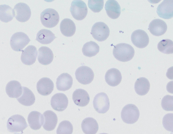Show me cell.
I'll use <instances>...</instances> for the list:
<instances>
[{"mask_svg": "<svg viewBox=\"0 0 173 134\" xmlns=\"http://www.w3.org/2000/svg\"><path fill=\"white\" fill-rule=\"evenodd\" d=\"M167 28V25L164 21L160 19H156L150 22L148 29L153 35L160 36L165 33Z\"/></svg>", "mask_w": 173, "mask_h": 134, "instance_id": "obj_16", "label": "cell"}, {"mask_svg": "<svg viewBox=\"0 0 173 134\" xmlns=\"http://www.w3.org/2000/svg\"><path fill=\"white\" fill-rule=\"evenodd\" d=\"M25 119L22 116L15 114L11 116L7 123L8 131L11 132H23V130L27 127Z\"/></svg>", "mask_w": 173, "mask_h": 134, "instance_id": "obj_4", "label": "cell"}, {"mask_svg": "<svg viewBox=\"0 0 173 134\" xmlns=\"http://www.w3.org/2000/svg\"><path fill=\"white\" fill-rule=\"evenodd\" d=\"M103 0H88V5L89 8L95 13L100 12L103 9Z\"/></svg>", "mask_w": 173, "mask_h": 134, "instance_id": "obj_35", "label": "cell"}, {"mask_svg": "<svg viewBox=\"0 0 173 134\" xmlns=\"http://www.w3.org/2000/svg\"><path fill=\"white\" fill-rule=\"evenodd\" d=\"M109 33L108 25L104 22H99L93 25L90 33L95 39L98 41L102 42L107 39Z\"/></svg>", "mask_w": 173, "mask_h": 134, "instance_id": "obj_7", "label": "cell"}, {"mask_svg": "<svg viewBox=\"0 0 173 134\" xmlns=\"http://www.w3.org/2000/svg\"><path fill=\"white\" fill-rule=\"evenodd\" d=\"M37 55L36 47L33 45H29L22 50L21 60L24 64L30 65L35 62Z\"/></svg>", "mask_w": 173, "mask_h": 134, "instance_id": "obj_14", "label": "cell"}, {"mask_svg": "<svg viewBox=\"0 0 173 134\" xmlns=\"http://www.w3.org/2000/svg\"><path fill=\"white\" fill-rule=\"evenodd\" d=\"M27 120L30 127L35 130L40 129L44 122L43 114L36 111H32L29 113Z\"/></svg>", "mask_w": 173, "mask_h": 134, "instance_id": "obj_19", "label": "cell"}, {"mask_svg": "<svg viewBox=\"0 0 173 134\" xmlns=\"http://www.w3.org/2000/svg\"><path fill=\"white\" fill-rule=\"evenodd\" d=\"M60 29L62 33L64 36L70 37L73 36L76 30L75 25L70 19L65 18L61 22Z\"/></svg>", "mask_w": 173, "mask_h": 134, "instance_id": "obj_26", "label": "cell"}, {"mask_svg": "<svg viewBox=\"0 0 173 134\" xmlns=\"http://www.w3.org/2000/svg\"><path fill=\"white\" fill-rule=\"evenodd\" d=\"M56 38L55 34L50 30L42 29L37 33L36 40L41 44H47L51 43Z\"/></svg>", "mask_w": 173, "mask_h": 134, "instance_id": "obj_29", "label": "cell"}, {"mask_svg": "<svg viewBox=\"0 0 173 134\" xmlns=\"http://www.w3.org/2000/svg\"><path fill=\"white\" fill-rule=\"evenodd\" d=\"M150 84L149 80L146 78L141 77L136 81L134 85L135 92L140 95L146 94L149 90Z\"/></svg>", "mask_w": 173, "mask_h": 134, "instance_id": "obj_28", "label": "cell"}, {"mask_svg": "<svg viewBox=\"0 0 173 134\" xmlns=\"http://www.w3.org/2000/svg\"><path fill=\"white\" fill-rule=\"evenodd\" d=\"M22 93L20 97L17 98L19 102L26 106L33 104L35 100V95L27 87H22Z\"/></svg>", "mask_w": 173, "mask_h": 134, "instance_id": "obj_27", "label": "cell"}, {"mask_svg": "<svg viewBox=\"0 0 173 134\" xmlns=\"http://www.w3.org/2000/svg\"><path fill=\"white\" fill-rule=\"evenodd\" d=\"M135 51L133 47L129 44L121 43L114 46L113 51L114 57L117 60L126 62L131 60L133 57Z\"/></svg>", "mask_w": 173, "mask_h": 134, "instance_id": "obj_1", "label": "cell"}, {"mask_svg": "<svg viewBox=\"0 0 173 134\" xmlns=\"http://www.w3.org/2000/svg\"><path fill=\"white\" fill-rule=\"evenodd\" d=\"M173 113H168L164 115L162 120L163 126L167 130L173 132Z\"/></svg>", "mask_w": 173, "mask_h": 134, "instance_id": "obj_36", "label": "cell"}, {"mask_svg": "<svg viewBox=\"0 0 173 134\" xmlns=\"http://www.w3.org/2000/svg\"><path fill=\"white\" fill-rule=\"evenodd\" d=\"M68 103L66 96L62 93H57L51 97L50 104L54 110L59 112L64 110L67 107Z\"/></svg>", "mask_w": 173, "mask_h": 134, "instance_id": "obj_12", "label": "cell"}, {"mask_svg": "<svg viewBox=\"0 0 173 134\" xmlns=\"http://www.w3.org/2000/svg\"><path fill=\"white\" fill-rule=\"evenodd\" d=\"M30 41L28 37L26 34L22 32H17L13 34L11 37L10 44L14 50L21 51Z\"/></svg>", "mask_w": 173, "mask_h": 134, "instance_id": "obj_5", "label": "cell"}, {"mask_svg": "<svg viewBox=\"0 0 173 134\" xmlns=\"http://www.w3.org/2000/svg\"><path fill=\"white\" fill-rule=\"evenodd\" d=\"M93 103L94 108L99 113H105L109 108V99L107 94L103 92L99 93L95 96Z\"/></svg>", "mask_w": 173, "mask_h": 134, "instance_id": "obj_9", "label": "cell"}, {"mask_svg": "<svg viewBox=\"0 0 173 134\" xmlns=\"http://www.w3.org/2000/svg\"><path fill=\"white\" fill-rule=\"evenodd\" d=\"M156 12L160 17L170 19L173 16V0H164L157 7Z\"/></svg>", "mask_w": 173, "mask_h": 134, "instance_id": "obj_13", "label": "cell"}, {"mask_svg": "<svg viewBox=\"0 0 173 134\" xmlns=\"http://www.w3.org/2000/svg\"><path fill=\"white\" fill-rule=\"evenodd\" d=\"M72 98L76 105L80 107L87 105L90 101V97L87 92L82 89H76L73 93Z\"/></svg>", "mask_w": 173, "mask_h": 134, "instance_id": "obj_17", "label": "cell"}, {"mask_svg": "<svg viewBox=\"0 0 173 134\" xmlns=\"http://www.w3.org/2000/svg\"><path fill=\"white\" fill-rule=\"evenodd\" d=\"M105 8L107 15L112 19H117L120 15L121 9L120 6L115 0H107L105 4Z\"/></svg>", "mask_w": 173, "mask_h": 134, "instance_id": "obj_22", "label": "cell"}, {"mask_svg": "<svg viewBox=\"0 0 173 134\" xmlns=\"http://www.w3.org/2000/svg\"><path fill=\"white\" fill-rule=\"evenodd\" d=\"M59 19L58 13L52 8H47L43 11L40 14L42 23L47 28H52L56 26L58 23Z\"/></svg>", "mask_w": 173, "mask_h": 134, "instance_id": "obj_2", "label": "cell"}, {"mask_svg": "<svg viewBox=\"0 0 173 134\" xmlns=\"http://www.w3.org/2000/svg\"><path fill=\"white\" fill-rule=\"evenodd\" d=\"M14 17L13 9L6 4L0 5V19L1 21L7 22L12 20Z\"/></svg>", "mask_w": 173, "mask_h": 134, "instance_id": "obj_31", "label": "cell"}, {"mask_svg": "<svg viewBox=\"0 0 173 134\" xmlns=\"http://www.w3.org/2000/svg\"><path fill=\"white\" fill-rule=\"evenodd\" d=\"M81 128L83 132L86 134H95L99 129L98 124L93 118L87 117L82 121Z\"/></svg>", "mask_w": 173, "mask_h": 134, "instance_id": "obj_25", "label": "cell"}, {"mask_svg": "<svg viewBox=\"0 0 173 134\" xmlns=\"http://www.w3.org/2000/svg\"><path fill=\"white\" fill-rule=\"evenodd\" d=\"M22 88L18 81L13 80L8 82L5 88L6 92L10 98H17L22 93Z\"/></svg>", "mask_w": 173, "mask_h": 134, "instance_id": "obj_24", "label": "cell"}, {"mask_svg": "<svg viewBox=\"0 0 173 134\" xmlns=\"http://www.w3.org/2000/svg\"><path fill=\"white\" fill-rule=\"evenodd\" d=\"M157 47L160 52L167 54L173 53V41L169 39H165L160 41L157 44Z\"/></svg>", "mask_w": 173, "mask_h": 134, "instance_id": "obj_32", "label": "cell"}, {"mask_svg": "<svg viewBox=\"0 0 173 134\" xmlns=\"http://www.w3.org/2000/svg\"><path fill=\"white\" fill-rule=\"evenodd\" d=\"M14 17L19 22H25L30 17L31 11L29 6L26 4L19 2L17 4L13 9Z\"/></svg>", "mask_w": 173, "mask_h": 134, "instance_id": "obj_10", "label": "cell"}, {"mask_svg": "<svg viewBox=\"0 0 173 134\" xmlns=\"http://www.w3.org/2000/svg\"><path fill=\"white\" fill-rule=\"evenodd\" d=\"M99 46L96 43L90 41L84 45L82 51L84 55L91 57L96 55L99 52Z\"/></svg>", "mask_w": 173, "mask_h": 134, "instance_id": "obj_30", "label": "cell"}, {"mask_svg": "<svg viewBox=\"0 0 173 134\" xmlns=\"http://www.w3.org/2000/svg\"><path fill=\"white\" fill-rule=\"evenodd\" d=\"M161 105L164 110L167 111H173V96L169 95L165 96L162 100Z\"/></svg>", "mask_w": 173, "mask_h": 134, "instance_id": "obj_34", "label": "cell"}, {"mask_svg": "<svg viewBox=\"0 0 173 134\" xmlns=\"http://www.w3.org/2000/svg\"><path fill=\"white\" fill-rule=\"evenodd\" d=\"M36 88L38 92L40 94L47 96L50 94L53 90L54 84L50 78L43 77L37 83Z\"/></svg>", "mask_w": 173, "mask_h": 134, "instance_id": "obj_15", "label": "cell"}, {"mask_svg": "<svg viewBox=\"0 0 173 134\" xmlns=\"http://www.w3.org/2000/svg\"><path fill=\"white\" fill-rule=\"evenodd\" d=\"M106 82L109 85L115 87L118 85L121 82L122 76L120 71L117 69L112 68L108 70L105 75Z\"/></svg>", "mask_w": 173, "mask_h": 134, "instance_id": "obj_20", "label": "cell"}, {"mask_svg": "<svg viewBox=\"0 0 173 134\" xmlns=\"http://www.w3.org/2000/svg\"><path fill=\"white\" fill-rule=\"evenodd\" d=\"M70 11L73 18L77 20H82L86 16L88 9L85 3L80 0L73 1L70 8Z\"/></svg>", "mask_w": 173, "mask_h": 134, "instance_id": "obj_6", "label": "cell"}, {"mask_svg": "<svg viewBox=\"0 0 173 134\" xmlns=\"http://www.w3.org/2000/svg\"><path fill=\"white\" fill-rule=\"evenodd\" d=\"M73 79L71 76L67 73H63L59 76L56 79V87L60 91H65L72 87Z\"/></svg>", "mask_w": 173, "mask_h": 134, "instance_id": "obj_21", "label": "cell"}, {"mask_svg": "<svg viewBox=\"0 0 173 134\" xmlns=\"http://www.w3.org/2000/svg\"><path fill=\"white\" fill-rule=\"evenodd\" d=\"M38 60L41 64L47 65L50 64L53 60L54 55L52 50L49 47L42 46L38 50Z\"/></svg>", "mask_w": 173, "mask_h": 134, "instance_id": "obj_23", "label": "cell"}, {"mask_svg": "<svg viewBox=\"0 0 173 134\" xmlns=\"http://www.w3.org/2000/svg\"><path fill=\"white\" fill-rule=\"evenodd\" d=\"M131 42L137 47L142 48L147 46L149 39L147 33L141 29H137L134 31L131 37Z\"/></svg>", "mask_w": 173, "mask_h": 134, "instance_id": "obj_11", "label": "cell"}, {"mask_svg": "<svg viewBox=\"0 0 173 134\" xmlns=\"http://www.w3.org/2000/svg\"><path fill=\"white\" fill-rule=\"evenodd\" d=\"M139 111L134 105L129 104L125 106L122 109L121 117L123 121L128 124H133L136 122L139 119Z\"/></svg>", "mask_w": 173, "mask_h": 134, "instance_id": "obj_3", "label": "cell"}, {"mask_svg": "<svg viewBox=\"0 0 173 134\" xmlns=\"http://www.w3.org/2000/svg\"><path fill=\"white\" fill-rule=\"evenodd\" d=\"M75 75L78 81L83 85L88 84L93 80L94 74L92 70L89 67L82 66L76 70Z\"/></svg>", "mask_w": 173, "mask_h": 134, "instance_id": "obj_8", "label": "cell"}, {"mask_svg": "<svg viewBox=\"0 0 173 134\" xmlns=\"http://www.w3.org/2000/svg\"><path fill=\"white\" fill-rule=\"evenodd\" d=\"M73 130V126L69 121L64 120L61 122L56 131L58 134H71Z\"/></svg>", "mask_w": 173, "mask_h": 134, "instance_id": "obj_33", "label": "cell"}, {"mask_svg": "<svg viewBox=\"0 0 173 134\" xmlns=\"http://www.w3.org/2000/svg\"><path fill=\"white\" fill-rule=\"evenodd\" d=\"M44 122L43 125L46 130L50 131L55 128L58 122V117L56 114L51 110H47L43 114Z\"/></svg>", "mask_w": 173, "mask_h": 134, "instance_id": "obj_18", "label": "cell"}]
</instances>
